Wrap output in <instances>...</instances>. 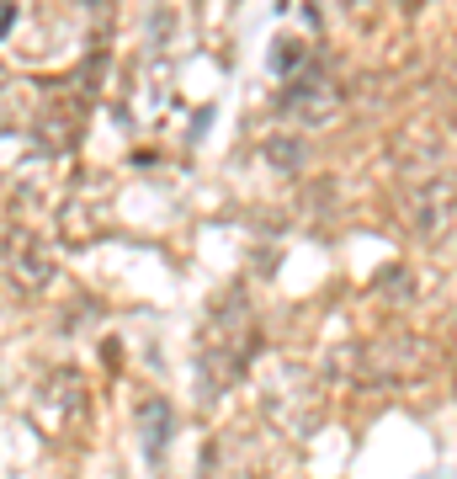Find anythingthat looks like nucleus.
<instances>
[{"label": "nucleus", "instance_id": "0eeeda50", "mask_svg": "<svg viewBox=\"0 0 457 479\" xmlns=\"http://www.w3.org/2000/svg\"><path fill=\"white\" fill-rule=\"evenodd\" d=\"M404 5H410V11H415V5H426V0H404Z\"/></svg>", "mask_w": 457, "mask_h": 479}, {"label": "nucleus", "instance_id": "39448f33", "mask_svg": "<svg viewBox=\"0 0 457 479\" xmlns=\"http://www.w3.org/2000/svg\"><path fill=\"white\" fill-rule=\"evenodd\" d=\"M139 426H144L150 458H160V447H165V437H171V411H165V400H144V405H139Z\"/></svg>", "mask_w": 457, "mask_h": 479}, {"label": "nucleus", "instance_id": "20e7f679", "mask_svg": "<svg viewBox=\"0 0 457 479\" xmlns=\"http://www.w3.org/2000/svg\"><path fill=\"white\" fill-rule=\"evenodd\" d=\"M452 213H457V187L452 182H426L415 192V203H410V229L436 240V234L452 229Z\"/></svg>", "mask_w": 457, "mask_h": 479}, {"label": "nucleus", "instance_id": "f03ea898", "mask_svg": "<svg viewBox=\"0 0 457 479\" xmlns=\"http://www.w3.org/2000/svg\"><path fill=\"white\" fill-rule=\"evenodd\" d=\"M0 266H5V277L22 287V293H43V287L59 277V261L48 251V240L32 234V229H5V240H0Z\"/></svg>", "mask_w": 457, "mask_h": 479}, {"label": "nucleus", "instance_id": "423d86ee", "mask_svg": "<svg viewBox=\"0 0 457 479\" xmlns=\"http://www.w3.org/2000/svg\"><path fill=\"white\" fill-rule=\"evenodd\" d=\"M11 16H16V0H0V37L11 32Z\"/></svg>", "mask_w": 457, "mask_h": 479}, {"label": "nucleus", "instance_id": "7ed1b4c3", "mask_svg": "<svg viewBox=\"0 0 457 479\" xmlns=\"http://www.w3.org/2000/svg\"><path fill=\"white\" fill-rule=\"evenodd\" d=\"M340 101H346V96H340L336 80H330V75H325L319 64H304V80H298L293 91L282 96V112L314 128V123H336Z\"/></svg>", "mask_w": 457, "mask_h": 479}, {"label": "nucleus", "instance_id": "f257e3e1", "mask_svg": "<svg viewBox=\"0 0 457 479\" xmlns=\"http://www.w3.org/2000/svg\"><path fill=\"white\" fill-rule=\"evenodd\" d=\"M250 357H255V315H250L244 287H234V293L218 298L208 325H203V347H197V383H203V394H223L250 368Z\"/></svg>", "mask_w": 457, "mask_h": 479}]
</instances>
